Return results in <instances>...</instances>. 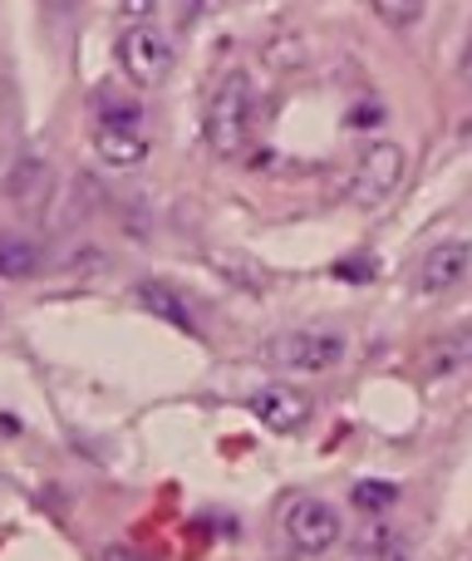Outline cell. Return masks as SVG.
Instances as JSON below:
<instances>
[{
	"instance_id": "6da1fadb",
	"label": "cell",
	"mask_w": 472,
	"mask_h": 561,
	"mask_svg": "<svg viewBox=\"0 0 472 561\" xmlns=\"http://www.w3.org/2000/svg\"><path fill=\"white\" fill-rule=\"evenodd\" d=\"M251 114H256V89H251V75H232L217 84L212 104H207V118H203V138L217 158H237L251 138Z\"/></svg>"
},
{
	"instance_id": "7a4b0ae2",
	"label": "cell",
	"mask_w": 472,
	"mask_h": 561,
	"mask_svg": "<svg viewBox=\"0 0 472 561\" xmlns=\"http://www.w3.org/2000/svg\"><path fill=\"white\" fill-rule=\"evenodd\" d=\"M261 355L290 375H325L345 359V340L330 330H286V335H270Z\"/></svg>"
},
{
	"instance_id": "3957f363",
	"label": "cell",
	"mask_w": 472,
	"mask_h": 561,
	"mask_svg": "<svg viewBox=\"0 0 472 561\" xmlns=\"http://www.w3.org/2000/svg\"><path fill=\"white\" fill-rule=\"evenodd\" d=\"M118 65H124V75L134 79V84H163L168 75H173L177 65V45L168 30L148 25V20H138V25L124 30V39H118Z\"/></svg>"
},
{
	"instance_id": "277c9868",
	"label": "cell",
	"mask_w": 472,
	"mask_h": 561,
	"mask_svg": "<svg viewBox=\"0 0 472 561\" xmlns=\"http://www.w3.org/2000/svg\"><path fill=\"white\" fill-rule=\"evenodd\" d=\"M404 168L408 153L399 144H369L355 163V178H349V197L359 207H384L404 183Z\"/></svg>"
},
{
	"instance_id": "5b68a950",
	"label": "cell",
	"mask_w": 472,
	"mask_h": 561,
	"mask_svg": "<svg viewBox=\"0 0 472 561\" xmlns=\"http://www.w3.org/2000/svg\"><path fill=\"white\" fill-rule=\"evenodd\" d=\"M286 537L300 557H325L339 542V513L320 497H300L286 513Z\"/></svg>"
},
{
	"instance_id": "8992f818",
	"label": "cell",
	"mask_w": 472,
	"mask_h": 561,
	"mask_svg": "<svg viewBox=\"0 0 472 561\" xmlns=\"http://www.w3.org/2000/svg\"><path fill=\"white\" fill-rule=\"evenodd\" d=\"M251 414L261 428H276V434H296L310 424V399L290 385H266L251 394Z\"/></svg>"
},
{
	"instance_id": "52a82bcc",
	"label": "cell",
	"mask_w": 472,
	"mask_h": 561,
	"mask_svg": "<svg viewBox=\"0 0 472 561\" xmlns=\"http://www.w3.org/2000/svg\"><path fill=\"white\" fill-rule=\"evenodd\" d=\"M94 153L104 168L114 173H134L148 163V138L134 124H114V118H99L94 124Z\"/></svg>"
},
{
	"instance_id": "ba28073f",
	"label": "cell",
	"mask_w": 472,
	"mask_h": 561,
	"mask_svg": "<svg viewBox=\"0 0 472 561\" xmlns=\"http://www.w3.org/2000/svg\"><path fill=\"white\" fill-rule=\"evenodd\" d=\"M472 272V247L468 242H438L434 252L418 262V290L424 296H444V290L463 286Z\"/></svg>"
},
{
	"instance_id": "9c48e42d",
	"label": "cell",
	"mask_w": 472,
	"mask_h": 561,
	"mask_svg": "<svg viewBox=\"0 0 472 561\" xmlns=\"http://www.w3.org/2000/svg\"><path fill=\"white\" fill-rule=\"evenodd\" d=\"M349 503H355V513H365V517H384L389 507L399 503V483H379V478H359V483L349 488Z\"/></svg>"
},
{
	"instance_id": "30bf717a",
	"label": "cell",
	"mask_w": 472,
	"mask_h": 561,
	"mask_svg": "<svg viewBox=\"0 0 472 561\" xmlns=\"http://www.w3.org/2000/svg\"><path fill=\"white\" fill-rule=\"evenodd\" d=\"M138 300H143V306L153 310V316H163L168 325L193 330V316H187V306H183V300H177L168 286H158V280H143V286H138Z\"/></svg>"
},
{
	"instance_id": "8fae6325",
	"label": "cell",
	"mask_w": 472,
	"mask_h": 561,
	"mask_svg": "<svg viewBox=\"0 0 472 561\" xmlns=\"http://www.w3.org/2000/svg\"><path fill=\"white\" fill-rule=\"evenodd\" d=\"M35 266H39V252L25 237H0V276L25 280V276H35Z\"/></svg>"
},
{
	"instance_id": "7c38bea8",
	"label": "cell",
	"mask_w": 472,
	"mask_h": 561,
	"mask_svg": "<svg viewBox=\"0 0 472 561\" xmlns=\"http://www.w3.org/2000/svg\"><path fill=\"white\" fill-rule=\"evenodd\" d=\"M369 5H375V15L384 20L389 30H408L424 15V0H369Z\"/></svg>"
},
{
	"instance_id": "4fadbf2b",
	"label": "cell",
	"mask_w": 472,
	"mask_h": 561,
	"mask_svg": "<svg viewBox=\"0 0 472 561\" xmlns=\"http://www.w3.org/2000/svg\"><path fill=\"white\" fill-rule=\"evenodd\" d=\"M330 276H335V280H359V286H365V280H375V276H379V262H369V256L349 262V256H345V262L330 266Z\"/></svg>"
},
{
	"instance_id": "5bb4252c",
	"label": "cell",
	"mask_w": 472,
	"mask_h": 561,
	"mask_svg": "<svg viewBox=\"0 0 472 561\" xmlns=\"http://www.w3.org/2000/svg\"><path fill=\"white\" fill-rule=\"evenodd\" d=\"M345 124L349 128H375V124H384V108H379V104H355Z\"/></svg>"
},
{
	"instance_id": "9a60e30c",
	"label": "cell",
	"mask_w": 472,
	"mask_h": 561,
	"mask_svg": "<svg viewBox=\"0 0 472 561\" xmlns=\"http://www.w3.org/2000/svg\"><path fill=\"white\" fill-rule=\"evenodd\" d=\"M365 552L369 557H404V542H399V537H389V533H375L365 542Z\"/></svg>"
},
{
	"instance_id": "2e32d148",
	"label": "cell",
	"mask_w": 472,
	"mask_h": 561,
	"mask_svg": "<svg viewBox=\"0 0 472 561\" xmlns=\"http://www.w3.org/2000/svg\"><path fill=\"white\" fill-rule=\"evenodd\" d=\"M158 10V0H118V15L128 20V25H138V20H148Z\"/></svg>"
},
{
	"instance_id": "e0dca14e",
	"label": "cell",
	"mask_w": 472,
	"mask_h": 561,
	"mask_svg": "<svg viewBox=\"0 0 472 561\" xmlns=\"http://www.w3.org/2000/svg\"><path fill=\"white\" fill-rule=\"evenodd\" d=\"M222 5H227V0H197L193 10H197V15H207V10H222Z\"/></svg>"
},
{
	"instance_id": "ac0fdd59",
	"label": "cell",
	"mask_w": 472,
	"mask_h": 561,
	"mask_svg": "<svg viewBox=\"0 0 472 561\" xmlns=\"http://www.w3.org/2000/svg\"><path fill=\"white\" fill-rule=\"evenodd\" d=\"M463 75L472 79V49H468V59H463Z\"/></svg>"
}]
</instances>
